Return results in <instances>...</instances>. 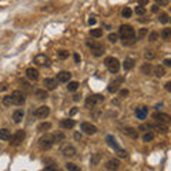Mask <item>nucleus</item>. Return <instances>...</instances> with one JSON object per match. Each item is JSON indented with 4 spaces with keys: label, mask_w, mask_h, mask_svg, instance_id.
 I'll return each instance as SVG.
<instances>
[{
    "label": "nucleus",
    "mask_w": 171,
    "mask_h": 171,
    "mask_svg": "<svg viewBox=\"0 0 171 171\" xmlns=\"http://www.w3.org/2000/svg\"><path fill=\"white\" fill-rule=\"evenodd\" d=\"M120 37L123 39V43H124V46H131L136 43V33H134V29H133L130 24H123V26L120 27Z\"/></svg>",
    "instance_id": "obj_1"
},
{
    "label": "nucleus",
    "mask_w": 171,
    "mask_h": 171,
    "mask_svg": "<svg viewBox=\"0 0 171 171\" xmlns=\"http://www.w3.org/2000/svg\"><path fill=\"white\" fill-rule=\"evenodd\" d=\"M54 143H56L54 136H50V134H46V136H43L39 140V145L41 150H50L53 145H54Z\"/></svg>",
    "instance_id": "obj_2"
},
{
    "label": "nucleus",
    "mask_w": 171,
    "mask_h": 171,
    "mask_svg": "<svg viewBox=\"0 0 171 171\" xmlns=\"http://www.w3.org/2000/svg\"><path fill=\"white\" fill-rule=\"evenodd\" d=\"M104 64L107 66V69L110 70V73L113 74H116V73H119L120 70V61L116 57H107L104 60Z\"/></svg>",
    "instance_id": "obj_3"
},
{
    "label": "nucleus",
    "mask_w": 171,
    "mask_h": 171,
    "mask_svg": "<svg viewBox=\"0 0 171 171\" xmlns=\"http://www.w3.org/2000/svg\"><path fill=\"white\" fill-rule=\"evenodd\" d=\"M26 138V133L23 131V130H19V131H16L13 136H10L9 138V141H10V144L12 145H19L23 143V140Z\"/></svg>",
    "instance_id": "obj_4"
},
{
    "label": "nucleus",
    "mask_w": 171,
    "mask_h": 171,
    "mask_svg": "<svg viewBox=\"0 0 171 171\" xmlns=\"http://www.w3.org/2000/svg\"><path fill=\"white\" fill-rule=\"evenodd\" d=\"M103 101H104V97H103V96H100V94H93L90 97H87L86 105H87L88 108H93V107H96L97 104L103 103Z\"/></svg>",
    "instance_id": "obj_5"
},
{
    "label": "nucleus",
    "mask_w": 171,
    "mask_h": 171,
    "mask_svg": "<svg viewBox=\"0 0 171 171\" xmlns=\"http://www.w3.org/2000/svg\"><path fill=\"white\" fill-rule=\"evenodd\" d=\"M12 103L16 105H21L24 104V101H26V97H24V94L21 91H19V90H16V91L12 93Z\"/></svg>",
    "instance_id": "obj_6"
},
{
    "label": "nucleus",
    "mask_w": 171,
    "mask_h": 171,
    "mask_svg": "<svg viewBox=\"0 0 171 171\" xmlns=\"http://www.w3.org/2000/svg\"><path fill=\"white\" fill-rule=\"evenodd\" d=\"M49 114H50V108L47 107V105H41V107H39L36 111H34V117H37V119H46V117H49Z\"/></svg>",
    "instance_id": "obj_7"
},
{
    "label": "nucleus",
    "mask_w": 171,
    "mask_h": 171,
    "mask_svg": "<svg viewBox=\"0 0 171 171\" xmlns=\"http://www.w3.org/2000/svg\"><path fill=\"white\" fill-rule=\"evenodd\" d=\"M153 119L157 120L158 123H163V124H168L171 121V117L168 114H165V113H158V111L153 114Z\"/></svg>",
    "instance_id": "obj_8"
},
{
    "label": "nucleus",
    "mask_w": 171,
    "mask_h": 171,
    "mask_svg": "<svg viewBox=\"0 0 171 171\" xmlns=\"http://www.w3.org/2000/svg\"><path fill=\"white\" fill-rule=\"evenodd\" d=\"M81 130L86 133V134H88V136H93V134H96L97 133V127L91 123H81Z\"/></svg>",
    "instance_id": "obj_9"
},
{
    "label": "nucleus",
    "mask_w": 171,
    "mask_h": 171,
    "mask_svg": "<svg viewBox=\"0 0 171 171\" xmlns=\"http://www.w3.org/2000/svg\"><path fill=\"white\" fill-rule=\"evenodd\" d=\"M61 154H63L64 157H74V156L77 154V150H76V147L67 144V145H64V147L61 148Z\"/></svg>",
    "instance_id": "obj_10"
},
{
    "label": "nucleus",
    "mask_w": 171,
    "mask_h": 171,
    "mask_svg": "<svg viewBox=\"0 0 171 171\" xmlns=\"http://www.w3.org/2000/svg\"><path fill=\"white\" fill-rule=\"evenodd\" d=\"M105 168H107L108 171H117L120 168V161L119 160L111 158V160H108V161L105 163Z\"/></svg>",
    "instance_id": "obj_11"
},
{
    "label": "nucleus",
    "mask_w": 171,
    "mask_h": 171,
    "mask_svg": "<svg viewBox=\"0 0 171 171\" xmlns=\"http://www.w3.org/2000/svg\"><path fill=\"white\" fill-rule=\"evenodd\" d=\"M26 77L30 80H33V81H36V80H39V71H37L34 67H29L26 70Z\"/></svg>",
    "instance_id": "obj_12"
},
{
    "label": "nucleus",
    "mask_w": 171,
    "mask_h": 171,
    "mask_svg": "<svg viewBox=\"0 0 171 171\" xmlns=\"http://www.w3.org/2000/svg\"><path fill=\"white\" fill-rule=\"evenodd\" d=\"M71 79V73L70 71H60L57 74V81L60 83H69Z\"/></svg>",
    "instance_id": "obj_13"
},
{
    "label": "nucleus",
    "mask_w": 171,
    "mask_h": 171,
    "mask_svg": "<svg viewBox=\"0 0 171 171\" xmlns=\"http://www.w3.org/2000/svg\"><path fill=\"white\" fill-rule=\"evenodd\" d=\"M147 114H148V107H138L136 110V116H137L138 120H145Z\"/></svg>",
    "instance_id": "obj_14"
},
{
    "label": "nucleus",
    "mask_w": 171,
    "mask_h": 171,
    "mask_svg": "<svg viewBox=\"0 0 171 171\" xmlns=\"http://www.w3.org/2000/svg\"><path fill=\"white\" fill-rule=\"evenodd\" d=\"M44 86L47 90H56L57 87V80L56 79H46L44 80Z\"/></svg>",
    "instance_id": "obj_15"
},
{
    "label": "nucleus",
    "mask_w": 171,
    "mask_h": 171,
    "mask_svg": "<svg viewBox=\"0 0 171 171\" xmlns=\"http://www.w3.org/2000/svg\"><path fill=\"white\" fill-rule=\"evenodd\" d=\"M60 125H61L63 128H73V127L76 125V121L71 119H64L60 121Z\"/></svg>",
    "instance_id": "obj_16"
},
{
    "label": "nucleus",
    "mask_w": 171,
    "mask_h": 171,
    "mask_svg": "<svg viewBox=\"0 0 171 171\" xmlns=\"http://www.w3.org/2000/svg\"><path fill=\"white\" fill-rule=\"evenodd\" d=\"M123 131H124L125 136H128V137H131V138H137L138 137V131L136 130V128H133V127H125Z\"/></svg>",
    "instance_id": "obj_17"
},
{
    "label": "nucleus",
    "mask_w": 171,
    "mask_h": 171,
    "mask_svg": "<svg viewBox=\"0 0 171 171\" xmlns=\"http://www.w3.org/2000/svg\"><path fill=\"white\" fill-rule=\"evenodd\" d=\"M153 128H154V130H157L158 133H161V134H167V133H168V125L163 124V123H158V124L153 125Z\"/></svg>",
    "instance_id": "obj_18"
},
{
    "label": "nucleus",
    "mask_w": 171,
    "mask_h": 171,
    "mask_svg": "<svg viewBox=\"0 0 171 171\" xmlns=\"http://www.w3.org/2000/svg\"><path fill=\"white\" fill-rule=\"evenodd\" d=\"M23 117H24V111H23L21 108H17V110L13 113V120H14V123H20V121L23 120Z\"/></svg>",
    "instance_id": "obj_19"
},
{
    "label": "nucleus",
    "mask_w": 171,
    "mask_h": 171,
    "mask_svg": "<svg viewBox=\"0 0 171 171\" xmlns=\"http://www.w3.org/2000/svg\"><path fill=\"white\" fill-rule=\"evenodd\" d=\"M34 63H37V64H40V66H43V64H47V63H49V59H47L44 54H39V56L34 57Z\"/></svg>",
    "instance_id": "obj_20"
},
{
    "label": "nucleus",
    "mask_w": 171,
    "mask_h": 171,
    "mask_svg": "<svg viewBox=\"0 0 171 171\" xmlns=\"http://www.w3.org/2000/svg\"><path fill=\"white\" fill-rule=\"evenodd\" d=\"M134 63H136V61L128 57V59L124 60V63H123V69H124L125 71H128V70H131L133 67H134Z\"/></svg>",
    "instance_id": "obj_21"
},
{
    "label": "nucleus",
    "mask_w": 171,
    "mask_h": 171,
    "mask_svg": "<svg viewBox=\"0 0 171 171\" xmlns=\"http://www.w3.org/2000/svg\"><path fill=\"white\" fill-rule=\"evenodd\" d=\"M34 97H37L39 100H46L47 97H49V94H47L46 90L39 88V90H36V91H34Z\"/></svg>",
    "instance_id": "obj_22"
},
{
    "label": "nucleus",
    "mask_w": 171,
    "mask_h": 171,
    "mask_svg": "<svg viewBox=\"0 0 171 171\" xmlns=\"http://www.w3.org/2000/svg\"><path fill=\"white\" fill-rule=\"evenodd\" d=\"M105 141L108 143V145H110L111 148H114V150H120V147L117 145V143H116V138L113 137V136H107V137H105Z\"/></svg>",
    "instance_id": "obj_23"
},
{
    "label": "nucleus",
    "mask_w": 171,
    "mask_h": 171,
    "mask_svg": "<svg viewBox=\"0 0 171 171\" xmlns=\"http://www.w3.org/2000/svg\"><path fill=\"white\" fill-rule=\"evenodd\" d=\"M123 81V79H120L119 81H114V83H111V84L108 86V93H116V91H119V84Z\"/></svg>",
    "instance_id": "obj_24"
},
{
    "label": "nucleus",
    "mask_w": 171,
    "mask_h": 171,
    "mask_svg": "<svg viewBox=\"0 0 171 171\" xmlns=\"http://www.w3.org/2000/svg\"><path fill=\"white\" fill-rule=\"evenodd\" d=\"M10 131L7 130V128H0V140H4V141H7L9 138H10Z\"/></svg>",
    "instance_id": "obj_25"
},
{
    "label": "nucleus",
    "mask_w": 171,
    "mask_h": 171,
    "mask_svg": "<svg viewBox=\"0 0 171 171\" xmlns=\"http://www.w3.org/2000/svg\"><path fill=\"white\" fill-rule=\"evenodd\" d=\"M87 46L90 47L91 50H97V49H104V47H103V44H101V43H99V41H87Z\"/></svg>",
    "instance_id": "obj_26"
},
{
    "label": "nucleus",
    "mask_w": 171,
    "mask_h": 171,
    "mask_svg": "<svg viewBox=\"0 0 171 171\" xmlns=\"http://www.w3.org/2000/svg\"><path fill=\"white\" fill-rule=\"evenodd\" d=\"M168 13H165V12H163V13L158 14V21L160 23H163V24H167L168 23Z\"/></svg>",
    "instance_id": "obj_27"
},
{
    "label": "nucleus",
    "mask_w": 171,
    "mask_h": 171,
    "mask_svg": "<svg viewBox=\"0 0 171 171\" xmlns=\"http://www.w3.org/2000/svg\"><path fill=\"white\" fill-rule=\"evenodd\" d=\"M154 74L157 76V77H163V76H165V70L163 66H157L154 67Z\"/></svg>",
    "instance_id": "obj_28"
},
{
    "label": "nucleus",
    "mask_w": 171,
    "mask_h": 171,
    "mask_svg": "<svg viewBox=\"0 0 171 171\" xmlns=\"http://www.w3.org/2000/svg\"><path fill=\"white\" fill-rule=\"evenodd\" d=\"M90 34H91V37L99 39V37L103 36V29H91V30H90Z\"/></svg>",
    "instance_id": "obj_29"
},
{
    "label": "nucleus",
    "mask_w": 171,
    "mask_h": 171,
    "mask_svg": "<svg viewBox=\"0 0 171 171\" xmlns=\"http://www.w3.org/2000/svg\"><path fill=\"white\" fill-rule=\"evenodd\" d=\"M161 37H163V40H167V41L171 40V29H168V27L164 29V30L161 32Z\"/></svg>",
    "instance_id": "obj_30"
},
{
    "label": "nucleus",
    "mask_w": 171,
    "mask_h": 171,
    "mask_svg": "<svg viewBox=\"0 0 171 171\" xmlns=\"http://www.w3.org/2000/svg\"><path fill=\"white\" fill-rule=\"evenodd\" d=\"M50 128H52V123H49V121H44L39 125V131H49Z\"/></svg>",
    "instance_id": "obj_31"
},
{
    "label": "nucleus",
    "mask_w": 171,
    "mask_h": 171,
    "mask_svg": "<svg viewBox=\"0 0 171 171\" xmlns=\"http://www.w3.org/2000/svg\"><path fill=\"white\" fill-rule=\"evenodd\" d=\"M153 70V67L150 63H144L143 66H141V71H143V74H150Z\"/></svg>",
    "instance_id": "obj_32"
},
{
    "label": "nucleus",
    "mask_w": 171,
    "mask_h": 171,
    "mask_svg": "<svg viewBox=\"0 0 171 171\" xmlns=\"http://www.w3.org/2000/svg\"><path fill=\"white\" fill-rule=\"evenodd\" d=\"M148 34V29H145V27H143V29H140L138 30V34H137V39L138 40H141V39H144L145 36Z\"/></svg>",
    "instance_id": "obj_33"
},
{
    "label": "nucleus",
    "mask_w": 171,
    "mask_h": 171,
    "mask_svg": "<svg viewBox=\"0 0 171 171\" xmlns=\"http://www.w3.org/2000/svg\"><path fill=\"white\" fill-rule=\"evenodd\" d=\"M66 170H69V171H81L79 165H76L74 163H67V164H66Z\"/></svg>",
    "instance_id": "obj_34"
},
{
    "label": "nucleus",
    "mask_w": 171,
    "mask_h": 171,
    "mask_svg": "<svg viewBox=\"0 0 171 171\" xmlns=\"http://www.w3.org/2000/svg\"><path fill=\"white\" fill-rule=\"evenodd\" d=\"M69 91H76L79 88V83L77 81H69V86H67Z\"/></svg>",
    "instance_id": "obj_35"
},
{
    "label": "nucleus",
    "mask_w": 171,
    "mask_h": 171,
    "mask_svg": "<svg viewBox=\"0 0 171 171\" xmlns=\"http://www.w3.org/2000/svg\"><path fill=\"white\" fill-rule=\"evenodd\" d=\"M144 57H145V60H153V59H156V53L153 52V50H145Z\"/></svg>",
    "instance_id": "obj_36"
},
{
    "label": "nucleus",
    "mask_w": 171,
    "mask_h": 171,
    "mask_svg": "<svg viewBox=\"0 0 171 171\" xmlns=\"http://www.w3.org/2000/svg\"><path fill=\"white\" fill-rule=\"evenodd\" d=\"M153 128V124H147V123H145V124H141L140 125V127H138V131H150V130H151Z\"/></svg>",
    "instance_id": "obj_37"
},
{
    "label": "nucleus",
    "mask_w": 171,
    "mask_h": 171,
    "mask_svg": "<svg viewBox=\"0 0 171 171\" xmlns=\"http://www.w3.org/2000/svg\"><path fill=\"white\" fill-rule=\"evenodd\" d=\"M100 158H101V154H100V153L94 154V156L91 157V161H90V163H91V165H97V164H99Z\"/></svg>",
    "instance_id": "obj_38"
},
{
    "label": "nucleus",
    "mask_w": 171,
    "mask_h": 171,
    "mask_svg": "<svg viewBox=\"0 0 171 171\" xmlns=\"http://www.w3.org/2000/svg\"><path fill=\"white\" fill-rule=\"evenodd\" d=\"M153 138H154V134H153V133H150V131H147L144 136H143V140H144V143L153 141Z\"/></svg>",
    "instance_id": "obj_39"
},
{
    "label": "nucleus",
    "mask_w": 171,
    "mask_h": 171,
    "mask_svg": "<svg viewBox=\"0 0 171 171\" xmlns=\"http://www.w3.org/2000/svg\"><path fill=\"white\" fill-rule=\"evenodd\" d=\"M131 9L130 7H125V9H123V12H121V14H123V17H125V19H128V17H131Z\"/></svg>",
    "instance_id": "obj_40"
},
{
    "label": "nucleus",
    "mask_w": 171,
    "mask_h": 171,
    "mask_svg": "<svg viewBox=\"0 0 171 171\" xmlns=\"http://www.w3.org/2000/svg\"><path fill=\"white\" fill-rule=\"evenodd\" d=\"M57 56H59L61 60H64L69 57V52H67V50H60V52H57Z\"/></svg>",
    "instance_id": "obj_41"
},
{
    "label": "nucleus",
    "mask_w": 171,
    "mask_h": 171,
    "mask_svg": "<svg viewBox=\"0 0 171 171\" xmlns=\"http://www.w3.org/2000/svg\"><path fill=\"white\" fill-rule=\"evenodd\" d=\"M3 104L7 105V107L13 104V103H12V97H10V96H4V97H3Z\"/></svg>",
    "instance_id": "obj_42"
},
{
    "label": "nucleus",
    "mask_w": 171,
    "mask_h": 171,
    "mask_svg": "<svg viewBox=\"0 0 171 171\" xmlns=\"http://www.w3.org/2000/svg\"><path fill=\"white\" fill-rule=\"evenodd\" d=\"M43 171H57V165L54 164V163H52L50 165H46Z\"/></svg>",
    "instance_id": "obj_43"
},
{
    "label": "nucleus",
    "mask_w": 171,
    "mask_h": 171,
    "mask_svg": "<svg viewBox=\"0 0 171 171\" xmlns=\"http://www.w3.org/2000/svg\"><path fill=\"white\" fill-rule=\"evenodd\" d=\"M108 40L111 41V43H117V40H119V36L116 33H110L108 34Z\"/></svg>",
    "instance_id": "obj_44"
},
{
    "label": "nucleus",
    "mask_w": 171,
    "mask_h": 171,
    "mask_svg": "<svg viewBox=\"0 0 171 171\" xmlns=\"http://www.w3.org/2000/svg\"><path fill=\"white\" fill-rule=\"evenodd\" d=\"M136 13H137L138 16H143V14H145V9L143 6H137L136 7Z\"/></svg>",
    "instance_id": "obj_45"
},
{
    "label": "nucleus",
    "mask_w": 171,
    "mask_h": 171,
    "mask_svg": "<svg viewBox=\"0 0 171 171\" xmlns=\"http://www.w3.org/2000/svg\"><path fill=\"white\" fill-rule=\"evenodd\" d=\"M156 1H157V6L165 7V6H168V1H170V0H156Z\"/></svg>",
    "instance_id": "obj_46"
},
{
    "label": "nucleus",
    "mask_w": 171,
    "mask_h": 171,
    "mask_svg": "<svg viewBox=\"0 0 171 171\" xmlns=\"http://www.w3.org/2000/svg\"><path fill=\"white\" fill-rule=\"evenodd\" d=\"M157 39H158V33H156V32H153V33L148 36V40H150V41H156Z\"/></svg>",
    "instance_id": "obj_47"
},
{
    "label": "nucleus",
    "mask_w": 171,
    "mask_h": 171,
    "mask_svg": "<svg viewBox=\"0 0 171 171\" xmlns=\"http://www.w3.org/2000/svg\"><path fill=\"white\" fill-rule=\"evenodd\" d=\"M103 50H104V49H97V50H93V54H94L96 57H100V56H101V54L104 53Z\"/></svg>",
    "instance_id": "obj_48"
},
{
    "label": "nucleus",
    "mask_w": 171,
    "mask_h": 171,
    "mask_svg": "<svg viewBox=\"0 0 171 171\" xmlns=\"http://www.w3.org/2000/svg\"><path fill=\"white\" fill-rule=\"evenodd\" d=\"M128 90H127V88H123V90H120L119 91V94H120V97H127V96H128Z\"/></svg>",
    "instance_id": "obj_49"
},
{
    "label": "nucleus",
    "mask_w": 171,
    "mask_h": 171,
    "mask_svg": "<svg viewBox=\"0 0 171 171\" xmlns=\"http://www.w3.org/2000/svg\"><path fill=\"white\" fill-rule=\"evenodd\" d=\"M117 151H119V156H120L121 158H125V157H127V153H125V151H123V150H117Z\"/></svg>",
    "instance_id": "obj_50"
},
{
    "label": "nucleus",
    "mask_w": 171,
    "mask_h": 171,
    "mask_svg": "<svg viewBox=\"0 0 171 171\" xmlns=\"http://www.w3.org/2000/svg\"><path fill=\"white\" fill-rule=\"evenodd\" d=\"M165 90H167V91H171V81L165 83Z\"/></svg>",
    "instance_id": "obj_51"
},
{
    "label": "nucleus",
    "mask_w": 171,
    "mask_h": 171,
    "mask_svg": "<svg viewBox=\"0 0 171 171\" xmlns=\"http://www.w3.org/2000/svg\"><path fill=\"white\" fill-rule=\"evenodd\" d=\"M74 138H76L77 141H80V140H81V134H80V133H74Z\"/></svg>",
    "instance_id": "obj_52"
},
{
    "label": "nucleus",
    "mask_w": 171,
    "mask_h": 171,
    "mask_svg": "<svg viewBox=\"0 0 171 171\" xmlns=\"http://www.w3.org/2000/svg\"><path fill=\"white\" fill-rule=\"evenodd\" d=\"M96 21H97V20L94 19V17H90V19H88V24H96Z\"/></svg>",
    "instance_id": "obj_53"
},
{
    "label": "nucleus",
    "mask_w": 171,
    "mask_h": 171,
    "mask_svg": "<svg viewBox=\"0 0 171 171\" xmlns=\"http://www.w3.org/2000/svg\"><path fill=\"white\" fill-rule=\"evenodd\" d=\"M164 64H165L167 67H170V66H171V60H170V59H165V60H164Z\"/></svg>",
    "instance_id": "obj_54"
},
{
    "label": "nucleus",
    "mask_w": 171,
    "mask_h": 171,
    "mask_svg": "<svg viewBox=\"0 0 171 171\" xmlns=\"http://www.w3.org/2000/svg\"><path fill=\"white\" fill-rule=\"evenodd\" d=\"M74 61H76V63H80V56L77 54V53L74 54Z\"/></svg>",
    "instance_id": "obj_55"
},
{
    "label": "nucleus",
    "mask_w": 171,
    "mask_h": 171,
    "mask_svg": "<svg viewBox=\"0 0 171 171\" xmlns=\"http://www.w3.org/2000/svg\"><path fill=\"white\" fill-rule=\"evenodd\" d=\"M151 10L154 12V13H157V12H158V6H157V4H156V6H153V7H151Z\"/></svg>",
    "instance_id": "obj_56"
},
{
    "label": "nucleus",
    "mask_w": 171,
    "mask_h": 171,
    "mask_svg": "<svg viewBox=\"0 0 171 171\" xmlns=\"http://www.w3.org/2000/svg\"><path fill=\"white\" fill-rule=\"evenodd\" d=\"M6 88H7L6 84H0V90H1V91H3V90H6Z\"/></svg>",
    "instance_id": "obj_57"
},
{
    "label": "nucleus",
    "mask_w": 171,
    "mask_h": 171,
    "mask_svg": "<svg viewBox=\"0 0 171 171\" xmlns=\"http://www.w3.org/2000/svg\"><path fill=\"white\" fill-rule=\"evenodd\" d=\"M73 99H74V101H79L80 96H79V94H76V96H74V97H73Z\"/></svg>",
    "instance_id": "obj_58"
},
{
    "label": "nucleus",
    "mask_w": 171,
    "mask_h": 171,
    "mask_svg": "<svg viewBox=\"0 0 171 171\" xmlns=\"http://www.w3.org/2000/svg\"><path fill=\"white\" fill-rule=\"evenodd\" d=\"M147 1H148V0H141V3H143V4H145Z\"/></svg>",
    "instance_id": "obj_59"
},
{
    "label": "nucleus",
    "mask_w": 171,
    "mask_h": 171,
    "mask_svg": "<svg viewBox=\"0 0 171 171\" xmlns=\"http://www.w3.org/2000/svg\"><path fill=\"white\" fill-rule=\"evenodd\" d=\"M57 171H61V170H57Z\"/></svg>",
    "instance_id": "obj_60"
}]
</instances>
